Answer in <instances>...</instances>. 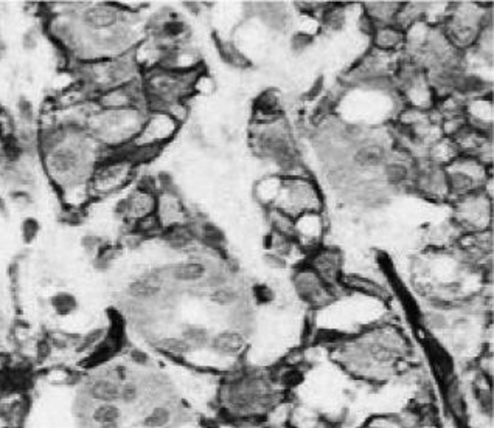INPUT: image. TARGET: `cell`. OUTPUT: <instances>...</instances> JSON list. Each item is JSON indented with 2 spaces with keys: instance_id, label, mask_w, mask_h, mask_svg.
I'll return each instance as SVG.
<instances>
[{
  "instance_id": "obj_25",
  "label": "cell",
  "mask_w": 494,
  "mask_h": 428,
  "mask_svg": "<svg viewBox=\"0 0 494 428\" xmlns=\"http://www.w3.org/2000/svg\"><path fill=\"white\" fill-rule=\"evenodd\" d=\"M159 287L151 283V281H136L129 286V295L137 299H148L157 295Z\"/></svg>"
},
{
  "instance_id": "obj_4",
  "label": "cell",
  "mask_w": 494,
  "mask_h": 428,
  "mask_svg": "<svg viewBox=\"0 0 494 428\" xmlns=\"http://www.w3.org/2000/svg\"><path fill=\"white\" fill-rule=\"evenodd\" d=\"M93 104L99 110H129L146 109V98L142 89V83L111 87L93 97Z\"/></svg>"
},
{
  "instance_id": "obj_37",
  "label": "cell",
  "mask_w": 494,
  "mask_h": 428,
  "mask_svg": "<svg viewBox=\"0 0 494 428\" xmlns=\"http://www.w3.org/2000/svg\"><path fill=\"white\" fill-rule=\"evenodd\" d=\"M129 359L134 362L136 365H140V366H145L146 363H148V356L143 351H140V349H132L129 352Z\"/></svg>"
},
{
  "instance_id": "obj_40",
  "label": "cell",
  "mask_w": 494,
  "mask_h": 428,
  "mask_svg": "<svg viewBox=\"0 0 494 428\" xmlns=\"http://www.w3.org/2000/svg\"><path fill=\"white\" fill-rule=\"evenodd\" d=\"M142 428H143V427H142Z\"/></svg>"
},
{
  "instance_id": "obj_14",
  "label": "cell",
  "mask_w": 494,
  "mask_h": 428,
  "mask_svg": "<svg viewBox=\"0 0 494 428\" xmlns=\"http://www.w3.org/2000/svg\"><path fill=\"white\" fill-rule=\"evenodd\" d=\"M212 346L221 354H237L244 347V338L237 332H223L213 338Z\"/></svg>"
},
{
  "instance_id": "obj_32",
  "label": "cell",
  "mask_w": 494,
  "mask_h": 428,
  "mask_svg": "<svg viewBox=\"0 0 494 428\" xmlns=\"http://www.w3.org/2000/svg\"><path fill=\"white\" fill-rule=\"evenodd\" d=\"M160 31L165 38L175 39L182 36L185 33V24L182 21H176V19H166L164 21L162 26H160Z\"/></svg>"
},
{
  "instance_id": "obj_11",
  "label": "cell",
  "mask_w": 494,
  "mask_h": 428,
  "mask_svg": "<svg viewBox=\"0 0 494 428\" xmlns=\"http://www.w3.org/2000/svg\"><path fill=\"white\" fill-rule=\"evenodd\" d=\"M340 258L337 253L325 250L312 261V272L324 281V283H335L340 273Z\"/></svg>"
},
{
  "instance_id": "obj_15",
  "label": "cell",
  "mask_w": 494,
  "mask_h": 428,
  "mask_svg": "<svg viewBox=\"0 0 494 428\" xmlns=\"http://www.w3.org/2000/svg\"><path fill=\"white\" fill-rule=\"evenodd\" d=\"M173 277L180 283H195L205 277V265L201 263H182L173 269Z\"/></svg>"
},
{
  "instance_id": "obj_30",
  "label": "cell",
  "mask_w": 494,
  "mask_h": 428,
  "mask_svg": "<svg viewBox=\"0 0 494 428\" xmlns=\"http://www.w3.org/2000/svg\"><path fill=\"white\" fill-rule=\"evenodd\" d=\"M471 117L476 120L477 123H491L493 118V109L491 104H488L486 101H476L474 106L470 109Z\"/></svg>"
},
{
  "instance_id": "obj_22",
  "label": "cell",
  "mask_w": 494,
  "mask_h": 428,
  "mask_svg": "<svg viewBox=\"0 0 494 428\" xmlns=\"http://www.w3.org/2000/svg\"><path fill=\"white\" fill-rule=\"evenodd\" d=\"M459 148L456 145H452L451 142H440L433 145V148L431 151V156L433 160H437L440 163L449 165L451 162L457 158Z\"/></svg>"
},
{
  "instance_id": "obj_9",
  "label": "cell",
  "mask_w": 494,
  "mask_h": 428,
  "mask_svg": "<svg viewBox=\"0 0 494 428\" xmlns=\"http://www.w3.org/2000/svg\"><path fill=\"white\" fill-rule=\"evenodd\" d=\"M294 227H296V238L302 242L314 244L322 236L324 231V222L317 213L308 211L300 214V216L294 220Z\"/></svg>"
},
{
  "instance_id": "obj_23",
  "label": "cell",
  "mask_w": 494,
  "mask_h": 428,
  "mask_svg": "<svg viewBox=\"0 0 494 428\" xmlns=\"http://www.w3.org/2000/svg\"><path fill=\"white\" fill-rule=\"evenodd\" d=\"M17 133V123L13 113L5 109V107H0V137L3 138V142L11 138H16Z\"/></svg>"
},
{
  "instance_id": "obj_33",
  "label": "cell",
  "mask_w": 494,
  "mask_h": 428,
  "mask_svg": "<svg viewBox=\"0 0 494 428\" xmlns=\"http://www.w3.org/2000/svg\"><path fill=\"white\" fill-rule=\"evenodd\" d=\"M448 400H449V406H451V410L452 413L456 414V416L459 418H462V414H463V405H465V400H463V396H462V391H460V388L459 385H452L449 388V393H448Z\"/></svg>"
},
{
  "instance_id": "obj_39",
  "label": "cell",
  "mask_w": 494,
  "mask_h": 428,
  "mask_svg": "<svg viewBox=\"0 0 494 428\" xmlns=\"http://www.w3.org/2000/svg\"><path fill=\"white\" fill-rule=\"evenodd\" d=\"M3 51H5V45H3L2 41H0V56L3 55Z\"/></svg>"
},
{
  "instance_id": "obj_21",
  "label": "cell",
  "mask_w": 494,
  "mask_h": 428,
  "mask_svg": "<svg viewBox=\"0 0 494 428\" xmlns=\"http://www.w3.org/2000/svg\"><path fill=\"white\" fill-rule=\"evenodd\" d=\"M106 336H108L106 329H93L86 334V336H79V342L75 349L78 352H93L104 342Z\"/></svg>"
},
{
  "instance_id": "obj_34",
  "label": "cell",
  "mask_w": 494,
  "mask_h": 428,
  "mask_svg": "<svg viewBox=\"0 0 494 428\" xmlns=\"http://www.w3.org/2000/svg\"><path fill=\"white\" fill-rule=\"evenodd\" d=\"M103 245H104L103 239L99 238V236H97V235H84V236L81 238V247H83V250H84L86 253H88L89 256H92V258H95V256L98 255L99 250L103 249Z\"/></svg>"
},
{
  "instance_id": "obj_16",
  "label": "cell",
  "mask_w": 494,
  "mask_h": 428,
  "mask_svg": "<svg viewBox=\"0 0 494 428\" xmlns=\"http://www.w3.org/2000/svg\"><path fill=\"white\" fill-rule=\"evenodd\" d=\"M50 306L59 317H69L78 309V299L67 292L56 293L50 298Z\"/></svg>"
},
{
  "instance_id": "obj_18",
  "label": "cell",
  "mask_w": 494,
  "mask_h": 428,
  "mask_svg": "<svg viewBox=\"0 0 494 428\" xmlns=\"http://www.w3.org/2000/svg\"><path fill=\"white\" fill-rule=\"evenodd\" d=\"M164 238L171 249H185V247L191 242L193 233L190 229H186L185 225H180L165 230Z\"/></svg>"
},
{
  "instance_id": "obj_28",
  "label": "cell",
  "mask_w": 494,
  "mask_h": 428,
  "mask_svg": "<svg viewBox=\"0 0 494 428\" xmlns=\"http://www.w3.org/2000/svg\"><path fill=\"white\" fill-rule=\"evenodd\" d=\"M182 338L191 347L193 346H201V345L209 342V334H207V331H204L202 327L190 326V327H186V329L182 332Z\"/></svg>"
},
{
  "instance_id": "obj_24",
  "label": "cell",
  "mask_w": 494,
  "mask_h": 428,
  "mask_svg": "<svg viewBox=\"0 0 494 428\" xmlns=\"http://www.w3.org/2000/svg\"><path fill=\"white\" fill-rule=\"evenodd\" d=\"M159 347L166 354H173V356H185L186 352H190L191 346L185 342L184 338L177 337H168L159 342Z\"/></svg>"
},
{
  "instance_id": "obj_7",
  "label": "cell",
  "mask_w": 494,
  "mask_h": 428,
  "mask_svg": "<svg viewBox=\"0 0 494 428\" xmlns=\"http://www.w3.org/2000/svg\"><path fill=\"white\" fill-rule=\"evenodd\" d=\"M154 214L164 231L173 229V227L185 225L186 213L184 205L176 194L171 192L170 190H165L157 194V205Z\"/></svg>"
},
{
  "instance_id": "obj_35",
  "label": "cell",
  "mask_w": 494,
  "mask_h": 428,
  "mask_svg": "<svg viewBox=\"0 0 494 428\" xmlns=\"http://www.w3.org/2000/svg\"><path fill=\"white\" fill-rule=\"evenodd\" d=\"M38 42H39V33L36 28H30L22 36V47H24V50H26V51L35 50L38 47Z\"/></svg>"
},
{
  "instance_id": "obj_5",
  "label": "cell",
  "mask_w": 494,
  "mask_h": 428,
  "mask_svg": "<svg viewBox=\"0 0 494 428\" xmlns=\"http://www.w3.org/2000/svg\"><path fill=\"white\" fill-rule=\"evenodd\" d=\"M157 205V192L152 183L142 182L134 191L117 206V213L123 219L129 222H137V220L148 217L156 213Z\"/></svg>"
},
{
  "instance_id": "obj_8",
  "label": "cell",
  "mask_w": 494,
  "mask_h": 428,
  "mask_svg": "<svg viewBox=\"0 0 494 428\" xmlns=\"http://www.w3.org/2000/svg\"><path fill=\"white\" fill-rule=\"evenodd\" d=\"M58 194L64 211H84L86 206L93 200L89 180H81V182H72L67 185L59 186Z\"/></svg>"
},
{
  "instance_id": "obj_19",
  "label": "cell",
  "mask_w": 494,
  "mask_h": 428,
  "mask_svg": "<svg viewBox=\"0 0 494 428\" xmlns=\"http://www.w3.org/2000/svg\"><path fill=\"white\" fill-rule=\"evenodd\" d=\"M173 414L170 408L166 406H154L150 413L145 414L142 420L143 428H165L171 422Z\"/></svg>"
},
{
  "instance_id": "obj_2",
  "label": "cell",
  "mask_w": 494,
  "mask_h": 428,
  "mask_svg": "<svg viewBox=\"0 0 494 428\" xmlns=\"http://www.w3.org/2000/svg\"><path fill=\"white\" fill-rule=\"evenodd\" d=\"M128 146L106 151L103 158L95 165L89 179L93 199L109 197L129 185L137 166L128 156Z\"/></svg>"
},
{
  "instance_id": "obj_3",
  "label": "cell",
  "mask_w": 494,
  "mask_h": 428,
  "mask_svg": "<svg viewBox=\"0 0 494 428\" xmlns=\"http://www.w3.org/2000/svg\"><path fill=\"white\" fill-rule=\"evenodd\" d=\"M179 123L164 110H148L145 122L140 128L132 146L136 148H154L160 149L173 138L179 131Z\"/></svg>"
},
{
  "instance_id": "obj_1",
  "label": "cell",
  "mask_w": 494,
  "mask_h": 428,
  "mask_svg": "<svg viewBox=\"0 0 494 428\" xmlns=\"http://www.w3.org/2000/svg\"><path fill=\"white\" fill-rule=\"evenodd\" d=\"M145 109L99 110L93 107L86 122V131L106 151L125 148L132 143L146 117Z\"/></svg>"
},
{
  "instance_id": "obj_29",
  "label": "cell",
  "mask_w": 494,
  "mask_h": 428,
  "mask_svg": "<svg viewBox=\"0 0 494 428\" xmlns=\"http://www.w3.org/2000/svg\"><path fill=\"white\" fill-rule=\"evenodd\" d=\"M39 231H41V225L35 217H26L21 225V236L25 244L35 242L39 236Z\"/></svg>"
},
{
  "instance_id": "obj_17",
  "label": "cell",
  "mask_w": 494,
  "mask_h": 428,
  "mask_svg": "<svg viewBox=\"0 0 494 428\" xmlns=\"http://www.w3.org/2000/svg\"><path fill=\"white\" fill-rule=\"evenodd\" d=\"M385 152L379 145H372V146H364V148H360L356 156H355V162L360 166H376L381 165L384 162Z\"/></svg>"
},
{
  "instance_id": "obj_10",
  "label": "cell",
  "mask_w": 494,
  "mask_h": 428,
  "mask_svg": "<svg viewBox=\"0 0 494 428\" xmlns=\"http://www.w3.org/2000/svg\"><path fill=\"white\" fill-rule=\"evenodd\" d=\"M86 393L95 404H115L120 399V384L99 376L92 380Z\"/></svg>"
},
{
  "instance_id": "obj_27",
  "label": "cell",
  "mask_w": 494,
  "mask_h": 428,
  "mask_svg": "<svg viewBox=\"0 0 494 428\" xmlns=\"http://www.w3.org/2000/svg\"><path fill=\"white\" fill-rule=\"evenodd\" d=\"M409 177V170L403 163H390L385 168V179L387 182L392 185H399L403 183Z\"/></svg>"
},
{
  "instance_id": "obj_38",
  "label": "cell",
  "mask_w": 494,
  "mask_h": 428,
  "mask_svg": "<svg viewBox=\"0 0 494 428\" xmlns=\"http://www.w3.org/2000/svg\"><path fill=\"white\" fill-rule=\"evenodd\" d=\"M215 299L218 301V303H221V304L232 303V301L235 299V293H233L232 290H218L215 293Z\"/></svg>"
},
{
  "instance_id": "obj_12",
  "label": "cell",
  "mask_w": 494,
  "mask_h": 428,
  "mask_svg": "<svg viewBox=\"0 0 494 428\" xmlns=\"http://www.w3.org/2000/svg\"><path fill=\"white\" fill-rule=\"evenodd\" d=\"M404 42V33L401 28L393 25L376 26L375 30V45L384 51L398 49Z\"/></svg>"
},
{
  "instance_id": "obj_13",
  "label": "cell",
  "mask_w": 494,
  "mask_h": 428,
  "mask_svg": "<svg viewBox=\"0 0 494 428\" xmlns=\"http://www.w3.org/2000/svg\"><path fill=\"white\" fill-rule=\"evenodd\" d=\"M122 416V410L115 404H98L93 406L89 420L95 427H102L108 424H120Z\"/></svg>"
},
{
  "instance_id": "obj_20",
  "label": "cell",
  "mask_w": 494,
  "mask_h": 428,
  "mask_svg": "<svg viewBox=\"0 0 494 428\" xmlns=\"http://www.w3.org/2000/svg\"><path fill=\"white\" fill-rule=\"evenodd\" d=\"M344 283L350 287L353 290L362 292L367 293V295H373V297H384V290L379 287L376 283H373L372 279H367L362 277H345Z\"/></svg>"
},
{
  "instance_id": "obj_31",
  "label": "cell",
  "mask_w": 494,
  "mask_h": 428,
  "mask_svg": "<svg viewBox=\"0 0 494 428\" xmlns=\"http://www.w3.org/2000/svg\"><path fill=\"white\" fill-rule=\"evenodd\" d=\"M140 397V388L134 382H125L120 385V399L123 404H136Z\"/></svg>"
},
{
  "instance_id": "obj_36",
  "label": "cell",
  "mask_w": 494,
  "mask_h": 428,
  "mask_svg": "<svg viewBox=\"0 0 494 428\" xmlns=\"http://www.w3.org/2000/svg\"><path fill=\"white\" fill-rule=\"evenodd\" d=\"M11 200L13 204H16L17 206H21V208H26V206H30L33 204V199L30 196V192L22 191V190H15L11 192Z\"/></svg>"
},
{
  "instance_id": "obj_6",
  "label": "cell",
  "mask_w": 494,
  "mask_h": 428,
  "mask_svg": "<svg viewBox=\"0 0 494 428\" xmlns=\"http://www.w3.org/2000/svg\"><path fill=\"white\" fill-rule=\"evenodd\" d=\"M122 16L123 10L117 3H90L79 16V22L89 31L103 33L122 22Z\"/></svg>"
},
{
  "instance_id": "obj_26",
  "label": "cell",
  "mask_w": 494,
  "mask_h": 428,
  "mask_svg": "<svg viewBox=\"0 0 494 428\" xmlns=\"http://www.w3.org/2000/svg\"><path fill=\"white\" fill-rule=\"evenodd\" d=\"M17 117L21 120L22 126H35V123L38 122L36 120V110L35 106L30 101V99L26 98H19L17 101Z\"/></svg>"
}]
</instances>
